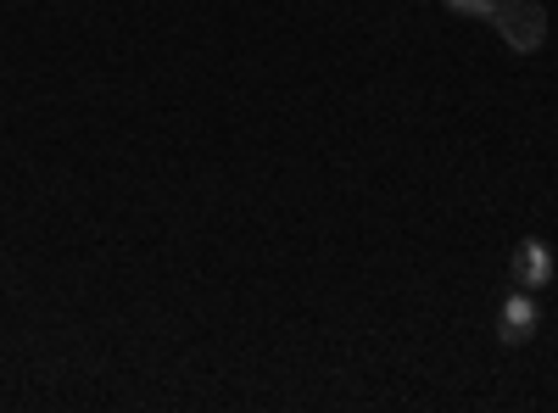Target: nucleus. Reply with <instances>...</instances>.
I'll return each instance as SVG.
<instances>
[{"instance_id": "f257e3e1", "label": "nucleus", "mask_w": 558, "mask_h": 413, "mask_svg": "<svg viewBox=\"0 0 558 413\" xmlns=\"http://www.w3.org/2000/svg\"><path fill=\"white\" fill-rule=\"evenodd\" d=\"M492 28L502 34L508 51H542V39H547V12L536 7V0H497V12H492Z\"/></svg>"}, {"instance_id": "f03ea898", "label": "nucleus", "mask_w": 558, "mask_h": 413, "mask_svg": "<svg viewBox=\"0 0 558 413\" xmlns=\"http://www.w3.org/2000/svg\"><path fill=\"white\" fill-rule=\"evenodd\" d=\"M536 325H542L536 291H508L502 307H497V341H502V347H525V341L536 336Z\"/></svg>"}, {"instance_id": "7ed1b4c3", "label": "nucleus", "mask_w": 558, "mask_h": 413, "mask_svg": "<svg viewBox=\"0 0 558 413\" xmlns=\"http://www.w3.org/2000/svg\"><path fill=\"white\" fill-rule=\"evenodd\" d=\"M553 252H547V241H520L514 246V257H508V280H514L520 291H542V286H553Z\"/></svg>"}, {"instance_id": "20e7f679", "label": "nucleus", "mask_w": 558, "mask_h": 413, "mask_svg": "<svg viewBox=\"0 0 558 413\" xmlns=\"http://www.w3.org/2000/svg\"><path fill=\"white\" fill-rule=\"evenodd\" d=\"M447 12H452V17H481V23H492L497 0H447Z\"/></svg>"}]
</instances>
